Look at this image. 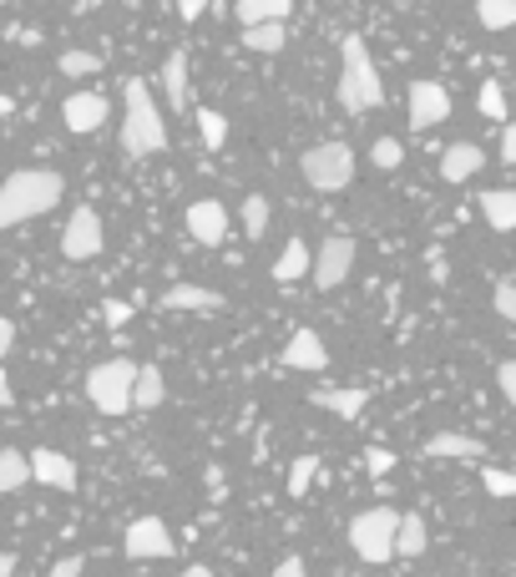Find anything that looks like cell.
I'll return each mask as SVG.
<instances>
[{
  "label": "cell",
  "mask_w": 516,
  "mask_h": 577,
  "mask_svg": "<svg viewBox=\"0 0 516 577\" xmlns=\"http://www.w3.org/2000/svg\"><path fill=\"white\" fill-rule=\"evenodd\" d=\"M66 198V178L51 173V167H21L0 183V228H15V223H30L51 213V208Z\"/></svg>",
  "instance_id": "obj_1"
},
{
  "label": "cell",
  "mask_w": 516,
  "mask_h": 577,
  "mask_svg": "<svg viewBox=\"0 0 516 577\" xmlns=\"http://www.w3.org/2000/svg\"><path fill=\"white\" fill-rule=\"evenodd\" d=\"M122 152H127V158L167 152L163 106H158V97H152V87L142 76H133V81L122 87Z\"/></svg>",
  "instance_id": "obj_2"
},
{
  "label": "cell",
  "mask_w": 516,
  "mask_h": 577,
  "mask_svg": "<svg viewBox=\"0 0 516 577\" xmlns=\"http://www.w3.org/2000/svg\"><path fill=\"white\" fill-rule=\"evenodd\" d=\"M385 102V87H380V72L369 61L365 41L360 36H344L340 46V106L344 112H369V106Z\"/></svg>",
  "instance_id": "obj_3"
},
{
  "label": "cell",
  "mask_w": 516,
  "mask_h": 577,
  "mask_svg": "<svg viewBox=\"0 0 516 577\" xmlns=\"http://www.w3.org/2000/svg\"><path fill=\"white\" fill-rule=\"evenodd\" d=\"M395 532H400V512L395 506H365L350 522V548L360 563H390L395 557Z\"/></svg>",
  "instance_id": "obj_4"
},
{
  "label": "cell",
  "mask_w": 516,
  "mask_h": 577,
  "mask_svg": "<svg viewBox=\"0 0 516 577\" xmlns=\"http://www.w3.org/2000/svg\"><path fill=\"white\" fill-rule=\"evenodd\" d=\"M299 173L314 192H340L354 178V148L350 142H314L304 158H299Z\"/></svg>",
  "instance_id": "obj_5"
},
{
  "label": "cell",
  "mask_w": 516,
  "mask_h": 577,
  "mask_svg": "<svg viewBox=\"0 0 516 577\" xmlns=\"http://www.w3.org/2000/svg\"><path fill=\"white\" fill-rule=\"evenodd\" d=\"M133 385H137V365L133 360H106L87 375V400L102 415H127L133 411Z\"/></svg>",
  "instance_id": "obj_6"
},
{
  "label": "cell",
  "mask_w": 516,
  "mask_h": 577,
  "mask_svg": "<svg viewBox=\"0 0 516 577\" xmlns=\"http://www.w3.org/2000/svg\"><path fill=\"white\" fill-rule=\"evenodd\" d=\"M354 238L350 234H329L325 243H319V249H314V289H319V294H335V289H340L344 279H350L354 274Z\"/></svg>",
  "instance_id": "obj_7"
},
{
  "label": "cell",
  "mask_w": 516,
  "mask_h": 577,
  "mask_svg": "<svg viewBox=\"0 0 516 577\" xmlns=\"http://www.w3.org/2000/svg\"><path fill=\"white\" fill-rule=\"evenodd\" d=\"M106 243V228H102V213L97 208H76L72 218H66V228H61V253L72 259V264H87V259H97Z\"/></svg>",
  "instance_id": "obj_8"
},
{
  "label": "cell",
  "mask_w": 516,
  "mask_h": 577,
  "mask_svg": "<svg viewBox=\"0 0 516 577\" xmlns=\"http://www.w3.org/2000/svg\"><path fill=\"white\" fill-rule=\"evenodd\" d=\"M122 552L133 563H158V557H173V532H167L163 517H137L122 537Z\"/></svg>",
  "instance_id": "obj_9"
},
{
  "label": "cell",
  "mask_w": 516,
  "mask_h": 577,
  "mask_svg": "<svg viewBox=\"0 0 516 577\" xmlns=\"http://www.w3.org/2000/svg\"><path fill=\"white\" fill-rule=\"evenodd\" d=\"M451 117V91L441 81H415L411 87V127L415 133H430Z\"/></svg>",
  "instance_id": "obj_10"
},
{
  "label": "cell",
  "mask_w": 516,
  "mask_h": 577,
  "mask_svg": "<svg viewBox=\"0 0 516 577\" xmlns=\"http://www.w3.org/2000/svg\"><path fill=\"white\" fill-rule=\"evenodd\" d=\"M228 228H234V218H228V208L218 203V198H198V203H188V234L203 243V249H218L223 238H228Z\"/></svg>",
  "instance_id": "obj_11"
},
{
  "label": "cell",
  "mask_w": 516,
  "mask_h": 577,
  "mask_svg": "<svg viewBox=\"0 0 516 577\" xmlns=\"http://www.w3.org/2000/svg\"><path fill=\"white\" fill-rule=\"evenodd\" d=\"M158 310H177V314H223L228 310V299L203 289V284H173L158 294Z\"/></svg>",
  "instance_id": "obj_12"
},
{
  "label": "cell",
  "mask_w": 516,
  "mask_h": 577,
  "mask_svg": "<svg viewBox=\"0 0 516 577\" xmlns=\"http://www.w3.org/2000/svg\"><path fill=\"white\" fill-rule=\"evenodd\" d=\"M30 481H41V487L51 491H76V461L61 456V451H51V446H41V451H30Z\"/></svg>",
  "instance_id": "obj_13"
},
{
  "label": "cell",
  "mask_w": 516,
  "mask_h": 577,
  "mask_svg": "<svg viewBox=\"0 0 516 577\" xmlns=\"http://www.w3.org/2000/svg\"><path fill=\"white\" fill-rule=\"evenodd\" d=\"M106 112H112V106H106L102 91H72V97L61 102V122H66L72 133H97L106 122Z\"/></svg>",
  "instance_id": "obj_14"
},
{
  "label": "cell",
  "mask_w": 516,
  "mask_h": 577,
  "mask_svg": "<svg viewBox=\"0 0 516 577\" xmlns=\"http://www.w3.org/2000/svg\"><path fill=\"white\" fill-rule=\"evenodd\" d=\"M284 365H289V371H304V375H319L329 365L325 340H319L314 329H294L289 344H284Z\"/></svg>",
  "instance_id": "obj_15"
},
{
  "label": "cell",
  "mask_w": 516,
  "mask_h": 577,
  "mask_svg": "<svg viewBox=\"0 0 516 577\" xmlns=\"http://www.w3.org/2000/svg\"><path fill=\"white\" fill-rule=\"evenodd\" d=\"M426 456L436 461H481L487 456V441L481 436H466V430H441L426 441Z\"/></svg>",
  "instance_id": "obj_16"
},
{
  "label": "cell",
  "mask_w": 516,
  "mask_h": 577,
  "mask_svg": "<svg viewBox=\"0 0 516 577\" xmlns=\"http://www.w3.org/2000/svg\"><path fill=\"white\" fill-rule=\"evenodd\" d=\"M487 167V152L476 148V142H451V148L441 152V178L445 183H466V178H476Z\"/></svg>",
  "instance_id": "obj_17"
},
{
  "label": "cell",
  "mask_w": 516,
  "mask_h": 577,
  "mask_svg": "<svg viewBox=\"0 0 516 577\" xmlns=\"http://www.w3.org/2000/svg\"><path fill=\"white\" fill-rule=\"evenodd\" d=\"M314 405L329 415H340V421H360L369 405V390H360V385H350V390H314Z\"/></svg>",
  "instance_id": "obj_18"
},
{
  "label": "cell",
  "mask_w": 516,
  "mask_h": 577,
  "mask_svg": "<svg viewBox=\"0 0 516 577\" xmlns=\"http://www.w3.org/2000/svg\"><path fill=\"white\" fill-rule=\"evenodd\" d=\"M163 97L173 112H188V51L183 46L167 51V61H163Z\"/></svg>",
  "instance_id": "obj_19"
},
{
  "label": "cell",
  "mask_w": 516,
  "mask_h": 577,
  "mask_svg": "<svg viewBox=\"0 0 516 577\" xmlns=\"http://www.w3.org/2000/svg\"><path fill=\"white\" fill-rule=\"evenodd\" d=\"M481 218L496 234H516V188H487L481 192Z\"/></svg>",
  "instance_id": "obj_20"
},
{
  "label": "cell",
  "mask_w": 516,
  "mask_h": 577,
  "mask_svg": "<svg viewBox=\"0 0 516 577\" xmlns=\"http://www.w3.org/2000/svg\"><path fill=\"white\" fill-rule=\"evenodd\" d=\"M310 268H314L310 243H304V238H289V243H284V253L274 259V284H294L299 274H310Z\"/></svg>",
  "instance_id": "obj_21"
},
{
  "label": "cell",
  "mask_w": 516,
  "mask_h": 577,
  "mask_svg": "<svg viewBox=\"0 0 516 577\" xmlns=\"http://www.w3.org/2000/svg\"><path fill=\"white\" fill-rule=\"evenodd\" d=\"M294 0H234V15L243 21V30L264 26V21H289Z\"/></svg>",
  "instance_id": "obj_22"
},
{
  "label": "cell",
  "mask_w": 516,
  "mask_h": 577,
  "mask_svg": "<svg viewBox=\"0 0 516 577\" xmlns=\"http://www.w3.org/2000/svg\"><path fill=\"white\" fill-rule=\"evenodd\" d=\"M167 400V380L158 365H137V385H133V411H158Z\"/></svg>",
  "instance_id": "obj_23"
},
{
  "label": "cell",
  "mask_w": 516,
  "mask_h": 577,
  "mask_svg": "<svg viewBox=\"0 0 516 577\" xmlns=\"http://www.w3.org/2000/svg\"><path fill=\"white\" fill-rule=\"evenodd\" d=\"M430 542L420 512H400V532H395V557H420Z\"/></svg>",
  "instance_id": "obj_24"
},
{
  "label": "cell",
  "mask_w": 516,
  "mask_h": 577,
  "mask_svg": "<svg viewBox=\"0 0 516 577\" xmlns=\"http://www.w3.org/2000/svg\"><path fill=\"white\" fill-rule=\"evenodd\" d=\"M243 46L259 51V57H279L284 46H289V26H284V21H264V26L243 30Z\"/></svg>",
  "instance_id": "obj_25"
},
{
  "label": "cell",
  "mask_w": 516,
  "mask_h": 577,
  "mask_svg": "<svg viewBox=\"0 0 516 577\" xmlns=\"http://www.w3.org/2000/svg\"><path fill=\"white\" fill-rule=\"evenodd\" d=\"M26 481H30V456H21V451H0V497L21 491Z\"/></svg>",
  "instance_id": "obj_26"
},
{
  "label": "cell",
  "mask_w": 516,
  "mask_h": 577,
  "mask_svg": "<svg viewBox=\"0 0 516 577\" xmlns=\"http://www.w3.org/2000/svg\"><path fill=\"white\" fill-rule=\"evenodd\" d=\"M192 117H198V137H203L207 152H218L223 142H228V117H223L218 106H198Z\"/></svg>",
  "instance_id": "obj_27"
},
{
  "label": "cell",
  "mask_w": 516,
  "mask_h": 577,
  "mask_svg": "<svg viewBox=\"0 0 516 577\" xmlns=\"http://www.w3.org/2000/svg\"><path fill=\"white\" fill-rule=\"evenodd\" d=\"M476 21H481V30H512L516 0H476Z\"/></svg>",
  "instance_id": "obj_28"
},
{
  "label": "cell",
  "mask_w": 516,
  "mask_h": 577,
  "mask_svg": "<svg viewBox=\"0 0 516 577\" xmlns=\"http://www.w3.org/2000/svg\"><path fill=\"white\" fill-rule=\"evenodd\" d=\"M476 106H481V117H487V122H502L506 117V91H502V81H496V76H487V81H481Z\"/></svg>",
  "instance_id": "obj_29"
},
{
  "label": "cell",
  "mask_w": 516,
  "mask_h": 577,
  "mask_svg": "<svg viewBox=\"0 0 516 577\" xmlns=\"http://www.w3.org/2000/svg\"><path fill=\"white\" fill-rule=\"evenodd\" d=\"M243 234L249 238L268 234V198L264 192H249V198H243Z\"/></svg>",
  "instance_id": "obj_30"
},
{
  "label": "cell",
  "mask_w": 516,
  "mask_h": 577,
  "mask_svg": "<svg viewBox=\"0 0 516 577\" xmlns=\"http://www.w3.org/2000/svg\"><path fill=\"white\" fill-rule=\"evenodd\" d=\"M61 76H91V72H102V57L97 51H61Z\"/></svg>",
  "instance_id": "obj_31"
},
{
  "label": "cell",
  "mask_w": 516,
  "mask_h": 577,
  "mask_svg": "<svg viewBox=\"0 0 516 577\" xmlns=\"http://www.w3.org/2000/svg\"><path fill=\"white\" fill-rule=\"evenodd\" d=\"M314 476H319V456H299L289 466V497H304L314 487Z\"/></svg>",
  "instance_id": "obj_32"
},
{
  "label": "cell",
  "mask_w": 516,
  "mask_h": 577,
  "mask_svg": "<svg viewBox=\"0 0 516 577\" xmlns=\"http://www.w3.org/2000/svg\"><path fill=\"white\" fill-rule=\"evenodd\" d=\"M369 163L380 167V173H395V167L405 163V148H400L395 137H380V142H375V148H369Z\"/></svg>",
  "instance_id": "obj_33"
},
{
  "label": "cell",
  "mask_w": 516,
  "mask_h": 577,
  "mask_svg": "<svg viewBox=\"0 0 516 577\" xmlns=\"http://www.w3.org/2000/svg\"><path fill=\"white\" fill-rule=\"evenodd\" d=\"M481 487H487L491 497H516V472H502V466H487V472H481Z\"/></svg>",
  "instance_id": "obj_34"
},
{
  "label": "cell",
  "mask_w": 516,
  "mask_h": 577,
  "mask_svg": "<svg viewBox=\"0 0 516 577\" xmlns=\"http://www.w3.org/2000/svg\"><path fill=\"white\" fill-rule=\"evenodd\" d=\"M491 310L502 314L506 325H516V284H496V294H491Z\"/></svg>",
  "instance_id": "obj_35"
},
{
  "label": "cell",
  "mask_w": 516,
  "mask_h": 577,
  "mask_svg": "<svg viewBox=\"0 0 516 577\" xmlns=\"http://www.w3.org/2000/svg\"><path fill=\"white\" fill-rule=\"evenodd\" d=\"M365 472H369V476L395 472V451H385V446H369V451H365Z\"/></svg>",
  "instance_id": "obj_36"
},
{
  "label": "cell",
  "mask_w": 516,
  "mask_h": 577,
  "mask_svg": "<svg viewBox=\"0 0 516 577\" xmlns=\"http://www.w3.org/2000/svg\"><path fill=\"white\" fill-rule=\"evenodd\" d=\"M102 314H106V325H112V329H122L127 319H133V304H127V299H106Z\"/></svg>",
  "instance_id": "obj_37"
},
{
  "label": "cell",
  "mask_w": 516,
  "mask_h": 577,
  "mask_svg": "<svg viewBox=\"0 0 516 577\" xmlns=\"http://www.w3.org/2000/svg\"><path fill=\"white\" fill-rule=\"evenodd\" d=\"M81 567H87V557H76V552H72V557H61V563L51 567L46 577H81Z\"/></svg>",
  "instance_id": "obj_38"
},
{
  "label": "cell",
  "mask_w": 516,
  "mask_h": 577,
  "mask_svg": "<svg viewBox=\"0 0 516 577\" xmlns=\"http://www.w3.org/2000/svg\"><path fill=\"white\" fill-rule=\"evenodd\" d=\"M496 380H502V396L512 400V411H516V365H502V371H496Z\"/></svg>",
  "instance_id": "obj_39"
},
{
  "label": "cell",
  "mask_w": 516,
  "mask_h": 577,
  "mask_svg": "<svg viewBox=\"0 0 516 577\" xmlns=\"http://www.w3.org/2000/svg\"><path fill=\"white\" fill-rule=\"evenodd\" d=\"M274 577H310V567H304V557H284V563L274 567Z\"/></svg>",
  "instance_id": "obj_40"
},
{
  "label": "cell",
  "mask_w": 516,
  "mask_h": 577,
  "mask_svg": "<svg viewBox=\"0 0 516 577\" xmlns=\"http://www.w3.org/2000/svg\"><path fill=\"white\" fill-rule=\"evenodd\" d=\"M11 350H15V325L5 319V314H0V360L11 355Z\"/></svg>",
  "instance_id": "obj_41"
},
{
  "label": "cell",
  "mask_w": 516,
  "mask_h": 577,
  "mask_svg": "<svg viewBox=\"0 0 516 577\" xmlns=\"http://www.w3.org/2000/svg\"><path fill=\"white\" fill-rule=\"evenodd\" d=\"M502 163H516V122H506L502 133Z\"/></svg>",
  "instance_id": "obj_42"
},
{
  "label": "cell",
  "mask_w": 516,
  "mask_h": 577,
  "mask_svg": "<svg viewBox=\"0 0 516 577\" xmlns=\"http://www.w3.org/2000/svg\"><path fill=\"white\" fill-rule=\"evenodd\" d=\"M177 11H183V21H198L207 11V0H177Z\"/></svg>",
  "instance_id": "obj_43"
},
{
  "label": "cell",
  "mask_w": 516,
  "mask_h": 577,
  "mask_svg": "<svg viewBox=\"0 0 516 577\" xmlns=\"http://www.w3.org/2000/svg\"><path fill=\"white\" fill-rule=\"evenodd\" d=\"M0 577H15V552H0Z\"/></svg>",
  "instance_id": "obj_44"
},
{
  "label": "cell",
  "mask_w": 516,
  "mask_h": 577,
  "mask_svg": "<svg viewBox=\"0 0 516 577\" xmlns=\"http://www.w3.org/2000/svg\"><path fill=\"white\" fill-rule=\"evenodd\" d=\"M11 400H15V396H11V380H5V371H0V411H5Z\"/></svg>",
  "instance_id": "obj_45"
},
{
  "label": "cell",
  "mask_w": 516,
  "mask_h": 577,
  "mask_svg": "<svg viewBox=\"0 0 516 577\" xmlns=\"http://www.w3.org/2000/svg\"><path fill=\"white\" fill-rule=\"evenodd\" d=\"M15 112V97H5V91H0V117H11Z\"/></svg>",
  "instance_id": "obj_46"
},
{
  "label": "cell",
  "mask_w": 516,
  "mask_h": 577,
  "mask_svg": "<svg viewBox=\"0 0 516 577\" xmlns=\"http://www.w3.org/2000/svg\"><path fill=\"white\" fill-rule=\"evenodd\" d=\"M177 577H213V573H207V567L198 563V567H183V573H177Z\"/></svg>",
  "instance_id": "obj_47"
}]
</instances>
